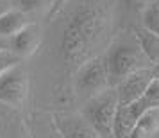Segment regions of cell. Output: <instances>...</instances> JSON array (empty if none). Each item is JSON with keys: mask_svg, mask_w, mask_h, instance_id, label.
I'll use <instances>...</instances> for the list:
<instances>
[{"mask_svg": "<svg viewBox=\"0 0 159 138\" xmlns=\"http://www.w3.org/2000/svg\"><path fill=\"white\" fill-rule=\"evenodd\" d=\"M152 75H154V79H157V81H159V63L152 66Z\"/></svg>", "mask_w": 159, "mask_h": 138, "instance_id": "20", "label": "cell"}, {"mask_svg": "<svg viewBox=\"0 0 159 138\" xmlns=\"http://www.w3.org/2000/svg\"><path fill=\"white\" fill-rule=\"evenodd\" d=\"M104 59L107 66L111 88H116L130 74L145 70V68H152L150 61L143 54L134 32L132 36L129 32H125L122 36L115 38L104 54Z\"/></svg>", "mask_w": 159, "mask_h": 138, "instance_id": "2", "label": "cell"}, {"mask_svg": "<svg viewBox=\"0 0 159 138\" xmlns=\"http://www.w3.org/2000/svg\"><path fill=\"white\" fill-rule=\"evenodd\" d=\"M29 129L32 138H63L54 124L52 115H45V113H34L30 117Z\"/></svg>", "mask_w": 159, "mask_h": 138, "instance_id": "11", "label": "cell"}, {"mask_svg": "<svg viewBox=\"0 0 159 138\" xmlns=\"http://www.w3.org/2000/svg\"><path fill=\"white\" fill-rule=\"evenodd\" d=\"M18 63H22V59H18L15 54H13V52L2 50V52H0V75L6 72L7 68H11V66L18 65Z\"/></svg>", "mask_w": 159, "mask_h": 138, "instance_id": "17", "label": "cell"}, {"mask_svg": "<svg viewBox=\"0 0 159 138\" xmlns=\"http://www.w3.org/2000/svg\"><path fill=\"white\" fill-rule=\"evenodd\" d=\"M109 29L106 7L97 0H84L75 6L59 36V56L68 70H77L88 59L100 56V47Z\"/></svg>", "mask_w": 159, "mask_h": 138, "instance_id": "1", "label": "cell"}, {"mask_svg": "<svg viewBox=\"0 0 159 138\" xmlns=\"http://www.w3.org/2000/svg\"><path fill=\"white\" fill-rule=\"evenodd\" d=\"M52 118L63 138H102L80 113L59 111L54 113Z\"/></svg>", "mask_w": 159, "mask_h": 138, "instance_id": "6", "label": "cell"}, {"mask_svg": "<svg viewBox=\"0 0 159 138\" xmlns=\"http://www.w3.org/2000/svg\"><path fill=\"white\" fill-rule=\"evenodd\" d=\"M65 2H68V0H54V2H52V13H50V18H52L54 15H56V13H57L59 7H61V6H63Z\"/></svg>", "mask_w": 159, "mask_h": 138, "instance_id": "18", "label": "cell"}, {"mask_svg": "<svg viewBox=\"0 0 159 138\" xmlns=\"http://www.w3.org/2000/svg\"><path fill=\"white\" fill-rule=\"evenodd\" d=\"M39 45H41V32L34 23H29L18 34L9 38V52H13L22 61L34 56L36 50L39 49Z\"/></svg>", "mask_w": 159, "mask_h": 138, "instance_id": "8", "label": "cell"}, {"mask_svg": "<svg viewBox=\"0 0 159 138\" xmlns=\"http://www.w3.org/2000/svg\"><path fill=\"white\" fill-rule=\"evenodd\" d=\"M29 20H27V15L20 11V9H13L9 7L6 9L2 15H0V38L4 40H9L15 34H18L23 27L29 25Z\"/></svg>", "mask_w": 159, "mask_h": 138, "instance_id": "9", "label": "cell"}, {"mask_svg": "<svg viewBox=\"0 0 159 138\" xmlns=\"http://www.w3.org/2000/svg\"><path fill=\"white\" fill-rule=\"evenodd\" d=\"M157 131H159V108H150L138 118L130 138H148L157 135Z\"/></svg>", "mask_w": 159, "mask_h": 138, "instance_id": "12", "label": "cell"}, {"mask_svg": "<svg viewBox=\"0 0 159 138\" xmlns=\"http://www.w3.org/2000/svg\"><path fill=\"white\" fill-rule=\"evenodd\" d=\"M29 72L22 61L0 75V104L15 111L22 109L29 99Z\"/></svg>", "mask_w": 159, "mask_h": 138, "instance_id": "5", "label": "cell"}, {"mask_svg": "<svg viewBox=\"0 0 159 138\" xmlns=\"http://www.w3.org/2000/svg\"><path fill=\"white\" fill-rule=\"evenodd\" d=\"M134 36H136L138 43L141 47L143 54L147 59L150 61V65H157L159 63V36L154 34L150 31H147L145 27H136L134 29Z\"/></svg>", "mask_w": 159, "mask_h": 138, "instance_id": "13", "label": "cell"}, {"mask_svg": "<svg viewBox=\"0 0 159 138\" xmlns=\"http://www.w3.org/2000/svg\"><path fill=\"white\" fill-rule=\"evenodd\" d=\"M52 2H54V0H16L18 9H20V11H23L25 15H27V13L39 11V9H43L45 6L52 4Z\"/></svg>", "mask_w": 159, "mask_h": 138, "instance_id": "15", "label": "cell"}, {"mask_svg": "<svg viewBox=\"0 0 159 138\" xmlns=\"http://www.w3.org/2000/svg\"><path fill=\"white\" fill-rule=\"evenodd\" d=\"M0 138H32L29 122L16 113H4L0 117Z\"/></svg>", "mask_w": 159, "mask_h": 138, "instance_id": "10", "label": "cell"}, {"mask_svg": "<svg viewBox=\"0 0 159 138\" xmlns=\"http://www.w3.org/2000/svg\"><path fill=\"white\" fill-rule=\"evenodd\" d=\"M107 88H111V84H109V74L104 56H95L88 59L84 65H80L73 72L75 95L84 102L95 95L106 92Z\"/></svg>", "mask_w": 159, "mask_h": 138, "instance_id": "4", "label": "cell"}, {"mask_svg": "<svg viewBox=\"0 0 159 138\" xmlns=\"http://www.w3.org/2000/svg\"><path fill=\"white\" fill-rule=\"evenodd\" d=\"M152 0H120V6L123 11H127L129 15H138L141 13L143 15L145 7L150 4Z\"/></svg>", "mask_w": 159, "mask_h": 138, "instance_id": "16", "label": "cell"}, {"mask_svg": "<svg viewBox=\"0 0 159 138\" xmlns=\"http://www.w3.org/2000/svg\"><path fill=\"white\" fill-rule=\"evenodd\" d=\"M141 20H143L145 29L159 36V0H152L150 4L145 7Z\"/></svg>", "mask_w": 159, "mask_h": 138, "instance_id": "14", "label": "cell"}, {"mask_svg": "<svg viewBox=\"0 0 159 138\" xmlns=\"http://www.w3.org/2000/svg\"><path fill=\"white\" fill-rule=\"evenodd\" d=\"M156 136H157V138H159V131H157V135H156Z\"/></svg>", "mask_w": 159, "mask_h": 138, "instance_id": "22", "label": "cell"}, {"mask_svg": "<svg viewBox=\"0 0 159 138\" xmlns=\"http://www.w3.org/2000/svg\"><path fill=\"white\" fill-rule=\"evenodd\" d=\"M118 93L115 88H107L106 92L88 99L82 104L80 115L86 118L102 138H113L115 129V117L118 111Z\"/></svg>", "mask_w": 159, "mask_h": 138, "instance_id": "3", "label": "cell"}, {"mask_svg": "<svg viewBox=\"0 0 159 138\" xmlns=\"http://www.w3.org/2000/svg\"><path fill=\"white\" fill-rule=\"evenodd\" d=\"M152 79V68H145V70H139V72L130 74L129 77L125 79L115 88L116 93H118V102L120 106H127V104H132V102L139 101L145 95L147 88L150 86Z\"/></svg>", "mask_w": 159, "mask_h": 138, "instance_id": "7", "label": "cell"}, {"mask_svg": "<svg viewBox=\"0 0 159 138\" xmlns=\"http://www.w3.org/2000/svg\"><path fill=\"white\" fill-rule=\"evenodd\" d=\"M6 9H9V6L6 4V0H0V15H2Z\"/></svg>", "mask_w": 159, "mask_h": 138, "instance_id": "21", "label": "cell"}, {"mask_svg": "<svg viewBox=\"0 0 159 138\" xmlns=\"http://www.w3.org/2000/svg\"><path fill=\"white\" fill-rule=\"evenodd\" d=\"M2 50H9V40L0 38V52H2Z\"/></svg>", "mask_w": 159, "mask_h": 138, "instance_id": "19", "label": "cell"}]
</instances>
